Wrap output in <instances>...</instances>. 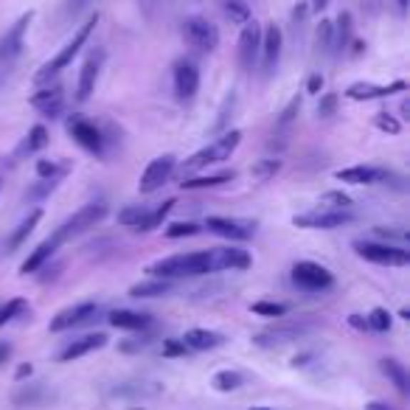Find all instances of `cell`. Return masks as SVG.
<instances>
[{
	"mask_svg": "<svg viewBox=\"0 0 410 410\" xmlns=\"http://www.w3.org/2000/svg\"><path fill=\"white\" fill-rule=\"evenodd\" d=\"M217 270L214 265V250H194V253H178V256H166L158 259L146 267V273L152 278H185V275H208Z\"/></svg>",
	"mask_w": 410,
	"mask_h": 410,
	"instance_id": "cell-1",
	"label": "cell"
},
{
	"mask_svg": "<svg viewBox=\"0 0 410 410\" xmlns=\"http://www.w3.org/2000/svg\"><path fill=\"white\" fill-rule=\"evenodd\" d=\"M96 23H98V14H91V17H88V20H85V23L76 29V34H73V37H71V40L62 46V51H59L53 59H48L46 65H43V68L34 73V82H37V85H46V82H51V79H53L59 71H65V68L73 62V56L82 51V46H85L88 40H91Z\"/></svg>",
	"mask_w": 410,
	"mask_h": 410,
	"instance_id": "cell-2",
	"label": "cell"
},
{
	"mask_svg": "<svg viewBox=\"0 0 410 410\" xmlns=\"http://www.w3.org/2000/svg\"><path fill=\"white\" fill-rule=\"evenodd\" d=\"M31 20H34V11H26V14H20L9 29H6V34L0 37V82L11 73V68H14V62L20 59V53H23V46H26V31H29V26H31Z\"/></svg>",
	"mask_w": 410,
	"mask_h": 410,
	"instance_id": "cell-3",
	"label": "cell"
},
{
	"mask_svg": "<svg viewBox=\"0 0 410 410\" xmlns=\"http://www.w3.org/2000/svg\"><path fill=\"white\" fill-rule=\"evenodd\" d=\"M242 143V133L239 130H230L225 133L222 138H217L214 143H208L205 149H200V152H194L185 163H183V172H197V169H203V166H211V163H222V160H228L230 155L236 152V146Z\"/></svg>",
	"mask_w": 410,
	"mask_h": 410,
	"instance_id": "cell-4",
	"label": "cell"
},
{
	"mask_svg": "<svg viewBox=\"0 0 410 410\" xmlns=\"http://www.w3.org/2000/svg\"><path fill=\"white\" fill-rule=\"evenodd\" d=\"M107 211H110V208H107V203H101V200H98V203H88V205H82L73 217H68V220L53 230L51 236H53L59 245H65L68 239H73V236L85 233L88 228H96V225L107 217Z\"/></svg>",
	"mask_w": 410,
	"mask_h": 410,
	"instance_id": "cell-5",
	"label": "cell"
},
{
	"mask_svg": "<svg viewBox=\"0 0 410 410\" xmlns=\"http://www.w3.org/2000/svg\"><path fill=\"white\" fill-rule=\"evenodd\" d=\"M354 253L371 262V265H385V267H405L410 265V250L402 245H388V242H365L357 239L354 242Z\"/></svg>",
	"mask_w": 410,
	"mask_h": 410,
	"instance_id": "cell-6",
	"label": "cell"
},
{
	"mask_svg": "<svg viewBox=\"0 0 410 410\" xmlns=\"http://www.w3.org/2000/svg\"><path fill=\"white\" fill-rule=\"evenodd\" d=\"M354 222V214L352 208L340 211V208H323V211H309V214H295L292 217V225L295 228H307V230H332V228H343Z\"/></svg>",
	"mask_w": 410,
	"mask_h": 410,
	"instance_id": "cell-7",
	"label": "cell"
},
{
	"mask_svg": "<svg viewBox=\"0 0 410 410\" xmlns=\"http://www.w3.org/2000/svg\"><path fill=\"white\" fill-rule=\"evenodd\" d=\"M292 284L304 292H326L334 287V275L318 262H298L292 267Z\"/></svg>",
	"mask_w": 410,
	"mask_h": 410,
	"instance_id": "cell-8",
	"label": "cell"
},
{
	"mask_svg": "<svg viewBox=\"0 0 410 410\" xmlns=\"http://www.w3.org/2000/svg\"><path fill=\"white\" fill-rule=\"evenodd\" d=\"M175 166H178L175 155H160V158L149 160L143 175H140V180H138V191L140 194H155L158 188H163L169 183V178L175 175Z\"/></svg>",
	"mask_w": 410,
	"mask_h": 410,
	"instance_id": "cell-9",
	"label": "cell"
},
{
	"mask_svg": "<svg viewBox=\"0 0 410 410\" xmlns=\"http://www.w3.org/2000/svg\"><path fill=\"white\" fill-rule=\"evenodd\" d=\"M68 135L73 138L85 152H91L96 158H104V135L93 121L82 118V116H73L68 121Z\"/></svg>",
	"mask_w": 410,
	"mask_h": 410,
	"instance_id": "cell-10",
	"label": "cell"
},
{
	"mask_svg": "<svg viewBox=\"0 0 410 410\" xmlns=\"http://www.w3.org/2000/svg\"><path fill=\"white\" fill-rule=\"evenodd\" d=\"M259 51H262V26L256 20H247L242 34H239V68L245 73H250L259 62Z\"/></svg>",
	"mask_w": 410,
	"mask_h": 410,
	"instance_id": "cell-11",
	"label": "cell"
},
{
	"mask_svg": "<svg viewBox=\"0 0 410 410\" xmlns=\"http://www.w3.org/2000/svg\"><path fill=\"white\" fill-rule=\"evenodd\" d=\"M183 37L200 51H217L220 46V29L203 17H188L183 23Z\"/></svg>",
	"mask_w": 410,
	"mask_h": 410,
	"instance_id": "cell-12",
	"label": "cell"
},
{
	"mask_svg": "<svg viewBox=\"0 0 410 410\" xmlns=\"http://www.w3.org/2000/svg\"><path fill=\"white\" fill-rule=\"evenodd\" d=\"M98 315V304L96 301H82V304H73V307H68V309H62V312H56L51 323H48V329L56 334V332H68V329H76V326H82V323H88Z\"/></svg>",
	"mask_w": 410,
	"mask_h": 410,
	"instance_id": "cell-13",
	"label": "cell"
},
{
	"mask_svg": "<svg viewBox=\"0 0 410 410\" xmlns=\"http://www.w3.org/2000/svg\"><path fill=\"white\" fill-rule=\"evenodd\" d=\"M205 228L222 239L230 242H247L253 233H256V222L250 220H230V217H208L205 220Z\"/></svg>",
	"mask_w": 410,
	"mask_h": 410,
	"instance_id": "cell-14",
	"label": "cell"
},
{
	"mask_svg": "<svg viewBox=\"0 0 410 410\" xmlns=\"http://www.w3.org/2000/svg\"><path fill=\"white\" fill-rule=\"evenodd\" d=\"M281 48H284V34H281V29H278L275 23H270L267 29H262V51H259V56H262V68H265L267 76H273V71L278 68Z\"/></svg>",
	"mask_w": 410,
	"mask_h": 410,
	"instance_id": "cell-15",
	"label": "cell"
},
{
	"mask_svg": "<svg viewBox=\"0 0 410 410\" xmlns=\"http://www.w3.org/2000/svg\"><path fill=\"white\" fill-rule=\"evenodd\" d=\"M101 65H104V51L96 48V51L88 53V59H85V65H82V71H79V85H76V98H79V101H88L91 93L96 91Z\"/></svg>",
	"mask_w": 410,
	"mask_h": 410,
	"instance_id": "cell-16",
	"label": "cell"
},
{
	"mask_svg": "<svg viewBox=\"0 0 410 410\" xmlns=\"http://www.w3.org/2000/svg\"><path fill=\"white\" fill-rule=\"evenodd\" d=\"M200 91V71L191 62H178L175 65V93L183 101H191Z\"/></svg>",
	"mask_w": 410,
	"mask_h": 410,
	"instance_id": "cell-17",
	"label": "cell"
},
{
	"mask_svg": "<svg viewBox=\"0 0 410 410\" xmlns=\"http://www.w3.org/2000/svg\"><path fill=\"white\" fill-rule=\"evenodd\" d=\"M334 178L340 183H352V185H374V183L391 180V172L376 169V166H349V169H340Z\"/></svg>",
	"mask_w": 410,
	"mask_h": 410,
	"instance_id": "cell-18",
	"label": "cell"
},
{
	"mask_svg": "<svg viewBox=\"0 0 410 410\" xmlns=\"http://www.w3.org/2000/svg\"><path fill=\"white\" fill-rule=\"evenodd\" d=\"M408 85L399 79V82H391V85H368V82H357L352 85L346 96L352 101H371V98H385V96H394V93H405Z\"/></svg>",
	"mask_w": 410,
	"mask_h": 410,
	"instance_id": "cell-19",
	"label": "cell"
},
{
	"mask_svg": "<svg viewBox=\"0 0 410 410\" xmlns=\"http://www.w3.org/2000/svg\"><path fill=\"white\" fill-rule=\"evenodd\" d=\"M101 346H107V334H101V332H96V334H85V337H79V340L68 343V346L59 352V363L79 360V357L91 354V352H96V349H101Z\"/></svg>",
	"mask_w": 410,
	"mask_h": 410,
	"instance_id": "cell-20",
	"label": "cell"
},
{
	"mask_svg": "<svg viewBox=\"0 0 410 410\" xmlns=\"http://www.w3.org/2000/svg\"><path fill=\"white\" fill-rule=\"evenodd\" d=\"M31 107L40 110L48 118H59L65 113V93L59 88H43L31 96Z\"/></svg>",
	"mask_w": 410,
	"mask_h": 410,
	"instance_id": "cell-21",
	"label": "cell"
},
{
	"mask_svg": "<svg viewBox=\"0 0 410 410\" xmlns=\"http://www.w3.org/2000/svg\"><path fill=\"white\" fill-rule=\"evenodd\" d=\"M304 332H307V326H278V329H270V332L256 334V337H253V343H256V346H265V349L287 346V343L298 340Z\"/></svg>",
	"mask_w": 410,
	"mask_h": 410,
	"instance_id": "cell-22",
	"label": "cell"
},
{
	"mask_svg": "<svg viewBox=\"0 0 410 410\" xmlns=\"http://www.w3.org/2000/svg\"><path fill=\"white\" fill-rule=\"evenodd\" d=\"M183 343L191 352H211V349H220L225 343V337L220 332H211V329H188Z\"/></svg>",
	"mask_w": 410,
	"mask_h": 410,
	"instance_id": "cell-23",
	"label": "cell"
},
{
	"mask_svg": "<svg viewBox=\"0 0 410 410\" xmlns=\"http://www.w3.org/2000/svg\"><path fill=\"white\" fill-rule=\"evenodd\" d=\"M56 247H59V242L53 239V236H48L46 242H40L31 253H29V259L20 265V275H29V273H37L40 267H46V262L56 253Z\"/></svg>",
	"mask_w": 410,
	"mask_h": 410,
	"instance_id": "cell-24",
	"label": "cell"
},
{
	"mask_svg": "<svg viewBox=\"0 0 410 410\" xmlns=\"http://www.w3.org/2000/svg\"><path fill=\"white\" fill-rule=\"evenodd\" d=\"M214 265H217V270H247L250 256H247V250H239V247H217Z\"/></svg>",
	"mask_w": 410,
	"mask_h": 410,
	"instance_id": "cell-25",
	"label": "cell"
},
{
	"mask_svg": "<svg viewBox=\"0 0 410 410\" xmlns=\"http://www.w3.org/2000/svg\"><path fill=\"white\" fill-rule=\"evenodd\" d=\"M149 208L146 205H127L118 211V225L124 228L140 230V233H149Z\"/></svg>",
	"mask_w": 410,
	"mask_h": 410,
	"instance_id": "cell-26",
	"label": "cell"
},
{
	"mask_svg": "<svg viewBox=\"0 0 410 410\" xmlns=\"http://www.w3.org/2000/svg\"><path fill=\"white\" fill-rule=\"evenodd\" d=\"M332 29H334V43H332V53H343L349 43H352V31H354V20H352V14L349 11H340L337 14V20L332 23Z\"/></svg>",
	"mask_w": 410,
	"mask_h": 410,
	"instance_id": "cell-27",
	"label": "cell"
},
{
	"mask_svg": "<svg viewBox=\"0 0 410 410\" xmlns=\"http://www.w3.org/2000/svg\"><path fill=\"white\" fill-rule=\"evenodd\" d=\"M149 323H152V318H149V315H143V312H130V309H116V312H110V326L124 329V332L146 329Z\"/></svg>",
	"mask_w": 410,
	"mask_h": 410,
	"instance_id": "cell-28",
	"label": "cell"
},
{
	"mask_svg": "<svg viewBox=\"0 0 410 410\" xmlns=\"http://www.w3.org/2000/svg\"><path fill=\"white\" fill-rule=\"evenodd\" d=\"M379 371L388 376V382H391L399 394H408V368L399 363V360H394V357L379 360Z\"/></svg>",
	"mask_w": 410,
	"mask_h": 410,
	"instance_id": "cell-29",
	"label": "cell"
},
{
	"mask_svg": "<svg viewBox=\"0 0 410 410\" xmlns=\"http://www.w3.org/2000/svg\"><path fill=\"white\" fill-rule=\"evenodd\" d=\"M40 220H43V208H34V211H29V217L14 228V233L9 236V250H17L29 236H31V230L40 225Z\"/></svg>",
	"mask_w": 410,
	"mask_h": 410,
	"instance_id": "cell-30",
	"label": "cell"
},
{
	"mask_svg": "<svg viewBox=\"0 0 410 410\" xmlns=\"http://www.w3.org/2000/svg\"><path fill=\"white\" fill-rule=\"evenodd\" d=\"M46 146H48V130L43 124H37V127L29 130V135L23 138V143L17 146V158L34 155V152H40V149H46Z\"/></svg>",
	"mask_w": 410,
	"mask_h": 410,
	"instance_id": "cell-31",
	"label": "cell"
},
{
	"mask_svg": "<svg viewBox=\"0 0 410 410\" xmlns=\"http://www.w3.org/2000/svg\"><path fill=\"white\" fill-rule=\"evenodd\" d=\"M172 289V281L166 278H149V281H140L130 289L133 298H158V295H166Z\"/></svg>",
	"mask_w": 410,
	"mask_h": 410,
	"instance_id": "cell-32",
	"label": "cell"
},
{
	"mask_svg": "<svg viewBox=\"0 0 410 410\" xmlns=\"http://www.w3.org/2000/svg\"><path fill=\"white\" fill-rule=\"evenodd\" d=\"M46 399V388L43 385H20V391L11 396V402L17 408H34Z\"/></svg>",
	"mask_w": 410,
	"mask_h": 410,
	"instance_id": "cell-33",
	"label": "cell"
},
{
	"mask_svg": "<svg viewBox=\"0 0 410 410\" xmlns=\"http://www.w3.org/2000/svg\"><path fill=\"white\" fill-rule=\"evenodd\" d=\"M236 180V172H220V175H205V178H188L183 180L185 191H194V188H217V185H225V183Z\"/></svg>",
	"mask_w": 410,
	"mask_h": 410,
	"instance_id": "cell-34",
	"label": "cell"
},
{
	"mask_svg": "<svg viewBox=\"0 0 410 410\" xmlns=\"http://www.w3.org/2000/svg\"><path fill=\"white\" fill-rule=\"evenodd\" d=\"M211 385L220 391V394H230V391H239L242 388V374H236V371H217L214 374V379H211Z\"/></svg>",
	"mask_w": 410,
	"mask_h": 410,
	"instance_id": "cell-35",
	"label": "cell"
},
{
	"mask_svg": "<svg viewBox=\"0 0 410 410\" xmlns=\"http://www.w3.org/2000/svg\"><path fill=\"white\" fill-rule=\"evenodd\" d=\"M26 309H29V301H26V298H11V301H6V307H0V329H3L6 323H11L14 318H20Z\"/></svg>",
	"mask_w": 410,
	"mask_h": 410,
	"instance_id": "cell-36",
	"label": "cell"
},
{
	"mask_svg": "<svg viewBox=\"0 0 410 410\" xmlns=\"http://www.w3.org/2000/svg\"><path fill=\"white\" fill-rule=\"evenodd\" d=\"M250 312H253V315H262V318H284V315L289 312V307H287V304H275V301H256V304L250 307Z\"/></svg>",
	"mask_w": 410,
	"mask_h": 410,
	"instance_id": "cell-37",
	"label": "cell"
},
{
	"mask_svg": "<svg viewBox=\"0 0 410 410\" xmlns=\"http://www.w3.org/2000/svg\"><path fill=\"white\" fill-rule=\"evenodd\" d=\"M222 9L230 17V23H247L250 20V6L245 0H222Z\"/></svg>",
	"mask_w": 410,
	"mask_h": 410,
	"instance_id": "cell-38",
	"label": "cell"
},
{
	"mask_svg": "<svg viewBox=\"0 0 410 410\" xmlns=\"http://www.w3.org/2000/svg\"><path fill=\"white\" fill-rule=\"evenodd\" d=\"M278 169H281V160H275V158H267V160H259V163H253V169H250V175L256 178V180H270L278 175Z\"/></svg>",
	"mask_w": 410,
	"mask_h": 410,
	"instance_id": "cell-39",
	"label": "cell"
},
{
	"mask_svg": "<svg viewBox=\"0 0 410 410\" xmlns=\"http://www.w3.org/2000/svg\"><path fill=\"white\" fill-rule=\"evenodd\" d=\"M68 172L65 163H53V160H37V178L43 180H59Z\"/></svg>",
	"mask_w": 410,
	"mask_h": 410,
	"instance_id": "cell-40",
	"label": "cell"
},
{
	"mask_svg": "<svg viewBox=\"0 0 410 410\" xmlns=\"http://www.w3.org/2000/svg\"><path fill=\"white\" fill-rule=\"evenodd\" d=\"M365 320H368V329H374V332H388V329H391V323H394L391 312H388V309H382V307L371 309V315H368Z\"/></svg>",
	"mask_w": 410,
	"mask_h": 410,
	"instance_id": "cell-41",
	"label": "cell"
},
{
	"mask_svg": "<svg viewBox=\"0 0 410 410\" xmlns=\"http://www.w3.org/2000/svg\"><path fill=\"white\" fill-rule=\"evenodd\" d=\"M332 43H334V29L329 20H320V29H318V48L320 53H332Z\"/></svg>",
	"mask_w": 410,
	"mask_h": 410,
	"instance_id": "cell-42",
	"label": "cell"
},
{
	"mask_svg": "<svg viewBox=\"0 0 410 410\" xmlns=\"http://www.w3.org/2000/svg\"><path fill=\"white\" fill-rule=\"evenodd\" d=\"M374 127L382 130V133H388V135H399V130H402V124H399L394 116H388V113H379V116L374 118Z\"/></svg>",
	"mask_w": 410,
	"mask_h": 410,
	"instance_id": "cell-43",
	"label": "cell"
},
{
	"mask_svg": "<svg viewBox=\"0 0 410 410\" xmlns=\"http://www.w3.org/2000/svg\"><path fill=\"white\" fill-rule=\"evenodd\" d=\"M320 200H323L326 205H332V208H340V211L352 208V197H349V194H343V191H326Z\"/></svg>",
	"mask_w": 410,
	"mask_h": 410,
	"instance_id": "cell-44",
	"label": "cell"
},
{
	"mask_svg": "<svg viewBox=\"0 0 410 410\" xmlns=\"http://www.w3.org/2000/svg\"><path fill=\"white\" fill-rule=\"evenodd\" d=\"M337 93H326V96H320L318 101V116L320 118H332L334 113H337Z\"/></svg>",
	"mask_w": 410,
	"mask_h": 410,
	"instance_id": "cell-45",
	"label": "cell"
},
{
	"mask_svg": "<svg viewBox=\"0 0 410 410\" xmlns=\"http://www.w3.org/2000/svg\"><path fill=\"white\" fill-rule=\"evenodd\" d=\"M194 233H200V225H194V222H172L166 228L169 239H183V236H194Z\"/></svg>",
	"mask_w": 410,
	"mask_h": 410,
	"instance_id": "cell-46",
	"label": "cell"
},
{
	"mask_svg": "<svg viewBox=\"0 0 410 410\" xmlns=\"http://www.w3.org/2000/svg\"><path fill=\"white\" fill-rule=\"evenodd\" d=\"M172 208H175V200H166L163 205H158V208H155V211L149 214V230H155V228H158V225H160V222L166 220V214H169Z\"/></svg>",
	"mask_w": 410,
	"mask_h": 410,
	"instance_id": "cell-47",
	"label": "cell"
},
{
	"mask_svg": "<svg viewBox=\"0 0 410 410\" xmlns=\"http://www.w3.org/2000/svg\"><path fill=\"white\" fill-rule=\"evenodd\" d=\"M191 349L183 340H163V357H185Z\"/></svg>",
	"mask_w": 410,
	"mask_h": 410,
	"instance_id": "cell-48",
	"label": "cell"
},
{
	"mask_svg": "<svg viewBox=\"0 0 410 410\" xmlns=\"http://www.w3.org/2000/svg\"><path fill=\"white\" fill-rule=\"evenodd\" d=\"M301 110V98L295 96L289 104H287V110L281 113V118H278V127H287V124H292V118H295V113Z\"/></svg>",
	"mask_w": 410,
	"mask_h": 410,
	"instance_id": "cell-49",
	"label": "cell"
},
{
	"mask_svg": "<svg viewBox=\"0 0 410 410\" xmlns=\"http://www.w3.org/2000/svg\"><path fill=\"white\" fill-rule=\"evenodd\" d=\"M88 3H91V0H65V17H68V20L79 17V14L88 9Z\"/></svg>",
	"mask_w": 410,
	"mask_h": 410,
	"instance_id": "cell-50",
	"label": "cell"
},
{
	"mask_svg": "<svg viewBox=\"0 0 410 410\" xmlns=\"http://www.w3.org/2000/svg\"><path fill=\"white\" fill-rule=\"evenodd\" d=\"M376 233H379L388 245H391V239H402V242H405V236H408L405 230H391V228H376Z\"/></svg>",
	"mask_w": 410,
	"mask_h": 410,
	"instance_id": "cell-51",
	"label": "cell"
},
{
	"mask_svg": "<svg viewBox=\"0 0 410 410\" xmlns=\"http://www.w3.org/2000/svg\"><path fill=\"white\" fill-rule=\"evenodd\" d=\"M149 346V340H133V343H121L118 349L124 352V354H133V352H140V349H146Z\"/></svg>",
	"mask_w": 410,
	"mask_h": 410,
	"instance_id": "cell-52",
	"label": "cell"
},
{
	"mask_svg": "<svg viewBox=\"0 0 410 410\" xmlns=\"http://www.w3.org/2000/svg\"><path fill=\"white\" fill-rule=\"evenodd\" d=\"M323 91V76L320 73H312L309 82H307V93H320Z\"/></svg>",
	"mask_w": 410,
	"mask_h": 410,
	"instance_id": "cell-53",
	"label": "cell"
},
{
	"mask_svg": "<svg viewBox=\"0 0 410 410\" xmlns=\"http://www.w3.org/2000/svg\"><path fill=\"white\" fill-rule=\"evenodd\" d=\"M31 374H34V368H31L29 363H23L20 368H17V371H14V382H23V379H29Z\"/></svg>",
	"mask_w": 410,
	"mask_h": 410,
	"instance_id": "cell-54",
	"label": "cell"
},
{
	"mask_svg": "<svg viewBox=\"0 0 410 410\" xmlns=\"http://www.w3.org/2000/svg\"><path fill=\"white\" fill-rule=\"evenodd\" d=\"M363 9L371 14V17H376V14H379V9H382V0H363Z\"/></svg>",
	"mask_w": 410,
	"mask_h": 410,
	"instance_id": "cell-55",
	"label": "cell"
},
{
	"mask_svg": "<svg viewBox=\"0 0 410 410\" xmlns=\"http://www.w3.org/2000/svg\"><path fill=\"white\" fill-rule=\"evenodd\" d=\"M349 323H352L354 329H360V332H365V329H368V320H365L363 315H349Z\"/></svg>",
	"mask_w": 410,
	"mask_h": 410,
	"instance_id": "cell-56",
	"label": "cell"
},
{
	"mask_svg": "<svg viewBox=\"0 0 410 410\" xmlns=\"http://www.w3.org/2000/svg\"><path fill=\"white\" fill-rule=\"evenodd\" d=\"M9 357H11V346H9V343H0V365L6 363Z\"/></svg>",
	"mask_w": 410,
	"mask_h": 410,
	"instance_id": "cell-57",
	"label": "cell"
},
{
	"mask_svg": "<svg viewBox=\"0 0 410 410\" xmlns=\"http://www.w3.org/2000/svg\"><path fill=\"white\" fill-rule=\"evenodd\" d=\"M365 410H394L391 405H385V402H368Z\"/></svg>",
	"mask_w": 410,
	"mask_h": 410,
	"instance_id": "cell-58",
	"label": "cell"
},
{
	"mask_svg": "<svg viewBox=\"0 0 410 410\" xmlns=\"http://www.w3.org/2000/svg\"><path fill=\"white\" fill-rule=\"evenodd\" d=\"M326 6H329V0H312V9H315V11H323Z\"/></svg>",
	"mask_w": 410,
	"mask_h": 410,
	"instance_id": "cell-59",
	"label": "cell"
},
{
	"mask_svg": "<svg viewBox=\"0 0 410 410\" xmlns=\"http://www.w3.org/2000/svg\"><path fill=\"white\" fill-rule=\"evenodd\" d=\"M408 3H410V0H396V6H399V9H402V11H405V9H408Z\"/></svg>",
	"mask_w": 410,
	"mask_h": 410,
	"instance_id": "cell-60",
	"label": "cell"
},
{
	"mask_svg": "<svg viewBox=\"0 0 410 410\" xmlns=\"http://www.w3.org/2000/svg\"><path fill=\"white\" fill-rule=\"evenodd\" d=\"M253 410H273V408H253Z\"/></svg>",
	"mask_w": 410,
	"mask_h": 410,
	"instance_id": "cell-61",
	"label": "cell"
},
{
	"mask_svg": "<svg viewBox=\"0 0 410 410\" xmlns=\"http://www.w3.org/2000/svg\"><path fill=\"white\" fill-rule=\"evenodd\" d=\"M0 185H3V180H0Z\"/></svg>",
	"mask_w": 410,
	"mask_h": 410,
	"instance_id": "cell-62",
	"label": "cell"
}]
</instances>
